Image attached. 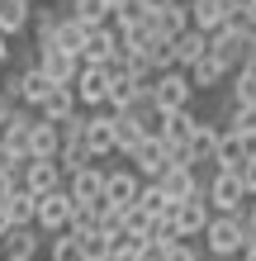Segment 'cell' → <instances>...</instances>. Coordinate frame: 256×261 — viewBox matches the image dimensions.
I'll list each match as a JSON object with an SVG mask.
<instances>
[{"label":"cell","instance_id":"cell-22","mask_svg":"<svg viewBox=\"0 0 256 261\" xmlns=\"http://www.w3.org/2000/svg\"><path fill=\"white\" fill-rule=\"evenodd\" d=\"M157 190L176 204V199H185V195H194V190H200V176H194L190 166H166V171L157 176Z\"/></svg>","mask_w":256,"mask_h":261},{"label":"cell","instance_id":"cell-2","mask_svg":"<svg viewBox=\"0 0 256 261\" xmlns=\"http://www.w3.org/2000/svg\"><path fill=\"white\" fill-rule=\"evenodd\" d=\"M247 242H251V228L242 223V214H209V223H204V252L209 256L233 261Z\"/></svg>","mask_w":256,"mask_h":261},{"label":"cell","instance_id":"cell-9","mask_svg":"<svg viewBox=\"0 0 256 261\" xmlns=\"http://www.w3.org/2000/svg\"><path fill=\"white\" fill-rule=\"evenodd\" d=\"M166 166H171V147L161 143V138H143V143L128 152V171L138 180H157Z\"/></svg>","mask_w":256,"mask_h":261},{"label":"cell","instance_id":"cell-24","mask_svg":"<svg viewBox=\"0 0 256 261\" xmlns=\"http://www.w3.org/2000/svg\"><path fill=\"white\" fill-rule=\"evenodd\" d=\"M34 114L43 119V124H62V119H71V114H76V95H71V86H52L48 100H43Z\"/></svg>","mask_w":256,"mask_h":261},{"label":"cell","instance_id":"cell-40","mask_svg":"<svg viewBox=\"0 0 256 261\" xmlns=\"http://www.w3.org/2000/svg\"><path fill=\"white\" fill-rule=\"evenodd\" d=\"M19 166H24V162H14V157H10V152H5V147H0V176H14V171H19Z\"/></svg>","mask_w":256,"mask_h":261},{"label":"cell","instance_id":"cell-45","mask_svg":"<svg viewBox=\"0 0 256 261\" xmlns=\"http://www.w3.org/2000/svg\"><path fill=\"white\" fill-rule=\"evenodd\" d=\"M10 228H14V223H10V214H5V204H0V238H5Z\"/></svg>","mask_w":256,"mask_h":261},{"label":"cell","instance_id":"cell-4","mask_svg":"<svg viewBox=\"0 0 256 261\" xmlns=\"http://www.w3.org/2000/svg\"><path fill=\"white\" fill-rule=\"evenodd\" d=\"M62 190H67V199H71V209H76V214H95L104 204V171L90 162V166H81L76 176L62 180Z\"/></svg>","mask_w":256,"mask_h":261},{"label":"cell","instance_id":"cell-35","mask_svg":"<svg viewBox=\"0 0 256 261\" xmlns=\"http://www.w3.org/2000/svg\"><path fill=\"white\" fill-rule=\"evenodd\" d=\"M48 261H81L76 238H71V233H52L48 238Z\"/></svg>","mask_w":256,"mask_h":261},{"label":"cell","instance_id":"cell-30","mask_svg":"<svg viewBox=\"0 0 256 261\" xmlns=\"http://www.w3.org/2000/svg\"><path fill=\"white\" fill-rule=\"evenodd\" d=\"M29 0H0V34L5 38H19L24 29H29Z\"/></svg>","mask_w":256,"mask_h":261},{"label":"cell","instance_id":"cell-8","mask_svg":"<svg viewBox=\"0 0 256 261\" xmlns=\"http://www.w3.org/2000/svg\"><path fill=\"white\" fill-rule=\"evenodd\" d=\"M71 95H76V110H104V100H109V71L81 62L76 76H71Z\"/></svg>","mask_w":256,"mask_h":261},{"label":"cell","instance_id":"cell-25","mask_svg":"<svg viewBox=\"0 0 256 261\" xmlns=\"http://www.w3.org/2000/svg\"><path fill=\"white\" fill-rule=\"evenodd\" d=\"M48 38H52V48H57V53H71V57L81 62V43H86V29H81L76 19H71V14H57V24L48 29Z\"/></svg>","mask_w":256,"mask_h":261},{"label":"cell","instance_id":"cell-12","mask_svg":"<svg viewBox=\"0 0 256 261\" xmlns=\"http://www.w3.org/2000/svg\"><path fill=\"white\" fill-rule=\"evenodd\" d=\"M43 256V233L38 228H10L0 238V261H38Z\"/></svg>","mask_w":256,"mask_h":261},{"label":"cell","instance_id":"cell-38","mask_svg":"<svg viewBox=\"0 0 256 261\" xmlns=\"http://www.w3.org/2000/svg\"><path fill=\"white\" fill-rule=\"evenodd\" d=\"M242 223L251 228V238H256V195H247V204H242Z\"/></svg>","mask_w":256,"mask_h":261},{"label":"cell","instance_id":"cell-41","mask_svg":"<svg viewBox=\"0 0 256 261\" xmlns=\"http://www.w3.org/2000/svg\"><path fill=\"white\" fill-rule=\"evenodd\" d=\"M14 186H19V171H14V176H0V204L10 199V190H14Z\"/></svg>","mask_w":256,"mask_h":261},{"label":"cell","instance_id":"cell-42","mask_svg":"<svg viewBox=\"0 0 256 261\" xmlns=\"http://www.w3.org/2000/svg\"><path fill=\"white\" fill-rule=\"evenodd\" d=\"M10 57H14V48H10V38H5V34H0V71H5V67H10Z\"/></svg>","mask_w":256,"mask_h":261},{"label":"cell","instance_id":"cell-26","mask_svg":"<svg viewBox=\"0 0 256 261\" xmlns=\"http://www.w3.org/2000/svg\"><path fill=\"white\" fill-rule=\"evenodd\" d=\"M251 157V143H242V138H233V133H218V147H214V166L218 171H242V162Z\"/></svg>","mask_w":256,"mask_h":261},{"label":"cell","instance_id":"cell-10","mask_svg":"<svg viewBox=\"0 0 256 261\" xmlns=\"http://www.w3.org/2000/svg\"><path fill=\"white\" fill-rule=\"evenodd\" d=\"M43 76H48V81L52 86H71V76H76V57H71V53H57L52 48V38H48V29H43V34H38V62H34Z\"/></svg>","mask_w":256,"mask_h":261},{"label":"cell","instance_id":"cell-36","mask_svg":"<svg viewBox=\"0 0 256 261\" xmlns=\"http://www.w3.org/2000/svg\"><path fill=\"white\" fill-rule=\"evenodd\" d=\"M161 261H200V252H194V242H185V238H176L171 247H166V256Z\"/></svg>","mask_w":256,"mask_h":261},{"label":"cell","instance_id":"cell-39","mask_svg":"<svg viewBox=\"0 0 256 261\" xmlns=\"http://www.w3.org/2000/svg\"><path fill=\"white\" fill-rule=\"evenodd\" d=\"M237 19L256 29V0H242V5H237Z\"/></svg>","mask_w":256,"mask_h":261},{"label":"cell","instance_id":"cell-17","mask_svg":"<svg viewBox=\"0 0 256 261\" xmlns=\"http://www.w3.org/2000/svg\"><path fill=\"white\" fill-rule=\"evenodd\" d=\"M143 190V180L128 171V166H119V171H104V204H114V209H128L133 199H138Z\"/></svg>","mask_w":256,"mask_h":261},{"label":"cell","instance_id":"cell-3","mask_svg":"<svg viewBox=\"0 0 256 261\" xmlns=\"http://www.w3.org/2000/svg\"><path fill=\"white\" fill-rule=\"evenodd\" d=\"M190 100H194V90L185 81V71H157V76H147V105H152L157 114H171V110H190Z\"/></svg>","mask_w":256,"mask_h":261},{"label":"cell","instance_id":"cell-7","mask_svg":"<svg viewBox=\"0 0 256 261\" xmlns=\"http://www.w3.org/2000/svg\"><path fill=\"white\" fill-rule=\"evenodd\" d=\"M166 223H171V233L176 238H200L204 233V223H209V204H204V186L185 195V199H176L171 214H166Z\"/></svg>","mask_w":256,"mask_h":261},{"label":"cell","instance_id":"cell-44","mask_svg":"<svg viewBox=\"0 0 256 261\" xmlns=\"http://www.w3.org/2000/svg\"><path fill=\"white\" fill-rule=\"evenodd\" d=\"M237 256H242V261H256V238H251V242H247V247L237 252Z\"/></svg>","mask_w":256,"mask_h":261},{"label":"cell","instance_id":"cell-15","mask_svg":"<svg viewBox=\"0 0 256 261\" xmlns=\"http://www.w3.org/2000/svg\"><path fill=\"white\" fill-rule=\"evenodd\" d=\"M204 53H209V34H200V29H185V34H176V38L166 43V57H171V67H176V71L194 67Z\"/></svg>","mask_w":256,"mask_h":261},{"label":"cell","instance_id":"cell-13","mask_svg":"<svg viewBox=\"0 0 256 261\" xmlns=\"http://www.w3.org/2000/svg\"><path fill=\"white\" fill-rule=\"evenodd\" d=\"M81 147L90 152V162L114 157V138H109V110L104 114H86L81 119Z\"/></svg>","mask_w":256,"mask_h":261},{"label":"cell","instance_id":"cell-6","mask_svg":"<svg viewBox=\"0 0 256 261\" xmlns=\"http://www.w3.org/2000/svg\"><path fill=\"white\" fill-rule=\"evenodd\" d=\"M71 214H76V209H71V199H67V190L62 186H57V190H48V195H38V204H34V228H38V233H67V228H71Z\"/></svg>","mask_w":256,"mask_h":261},{"label":"cell","instance_id":"cell-23","mask_svg":"<svg viewBox=\"0 0 256 261\" xmlns=\"http://www.w3.org/2000/svg\"><path fill=\"white\" fill-rule=\"evenodd\" d=\"M185 81H190V90H218L223 81H228V67L218 62V57H200L194 67H185Z\"/></svg>","mask_w":256,"mask_h":261},{"label":"cell","instance_id":"cell-14","mask_svg":"<svg viewBox=\"0 0 256 261\" xmlns=\"http://www.w3.org/2000/svg\"><path fill=\"white\" fill-rule=\"evenodd\" d=\"M109 57H119V34H114L109 24H95V29H86L81 62H86V67H104Z\"/></svg>","mask_w":256,"mask_h":261},{"label":"cell","instance_id":"cell-28","mask_svg":"<svg viewBox=\"0 0 256 261\" xmlns=\"http://www.w3.org/2000/svg\"><path fill=\"white\" fill-rule=\"evenodd\" d=\"M223 133H233V138H242V143H251L256 147V100L251 105H228L223 110Z\"/></svg>","mask_w":256,"mask_h":261},{"label":"cell","instance_id":"cell-37","mask_svg":"<svg viewBox=\"0 0 256 261\" xmlns=\"http://www.w3.org/2000/svg\"><path fill=\"white\" fill-rule=\"evenodd\" d=\"M237 180H242V190L256 195V147H251V157L242 162V171H237Z\"/></svg>","mask_w":256,"mask_h":261},{"label":"cell","instance_id":"cell-49","mask_svg":"<svg viewBox=\"0 0 256 261\" xmlns=\"http://www.w3.org/2000/svg\"><path fill=\"white\" fill-rule=\"evenodd\" d=\"M38 261H43V256H38Z\"/></svg>","mask_w":256,"mask_h":261},{"label":"cell","instance_id":"cell-21","mask_svg":"<svg viewBox=\"0 0 256 261\" xmlns=\"http://www.w3.org/2000/svg\"><path fill=\"white\" fill-rule=\"evenodd\" d=\"M109 138H114V152H124V157H128L147 133H143V124H138L128 110H109Z\"/></svg>","mask_w":256,"mask_h":261},{"label":"cell","instance_id":"cell-1","mask_svg":"<svg viewBox=\"0 0 256 261\" xmlns=\"http://www.w3.org/2000/svg\"><path fill=\"white\" fill-rule=\"evenodd\" d=\"M251 53H256V29H251V24H242L237 14H233L223 29H214V34H209V57H218V62L228 67V76L242 67Z\"/></svg>","mask_w":256,"mask_h":261},{"label":"cell","instance_id":"cell-47","mask_svg":"<svg viewBox=\"0 0 256 261\" xmlns=\"http://www.w3.org/2000/svg\"><path fill=\"white\" fill-rule=\"evenodd\" d=\"M29 5H38V0H29Z\"/></svg>","mask_w":256,"mask_h":261},{"label":"cell","instance_id":"cell-27","mask_svg":"<svg viewBox=\"0 0 256 261\" xmlns=\"http://www.w3.org/2000/svg\"><path fill=\"white\" fill-rule=\"evenodd\" d=\"M48 90H52L48 76H43L38 67H24V71H19V86H14V100L29 105V110H38V105L48 100Z\"/></svg>","mask_w":256,"mask_h":261},{"label":"cell","instance_id":"cell-32","mask_svg":"<svg viewBox=\"0 0 256 261\" xmlns=\"http://www.w3.org/2000/svg\"><path fill=\"white\" fill-rule=\"evenodd\" d=\"M133 204H138V209H143V214H147L152 223H157V219H166V214H171V199H166V195L157 190V180H143V190H138V199H133Z\"/></svg>","mask_w":256,"mask_h":261},{"label":"cell","instance_id":"cell-5","mask_svg":"<svg viewBox=\"0 0 256 261\" xmlns=\"http://www.w3.org/2000/svg\"><path fill=\"white\" fill-rule=\"evenodd\" d=\"M204 204H209V214H242L247 190H242V180L233 171H214L209 186H204Z\"/></svg>","mask_w":256,"mask_h":261},{"label":"cell","instance_id":"cell-11","mask_svg":"<svg viewBox=\"0 0 256 261\" xmlns=\"http://www.w3.org/2000/svg\"><path fill=\"white\" fill-rule=\"evenodd\" d=\"M185 14H190V29H200V34H214L233 19V0H185Z\"/></svg>","mask_w":256,"mask_h":261},{"label":"cell","instance_id":"cell-48","mask_svg":"<svg viewBox=\"0 0 256 261\" xmlns=\"http://www.w3.org/2000/svg\"><path fill=\"white\" fill-rule=\"evenodd\" d=\"M180 5H185V0H180Z\"/></svg>","mask_w":256,"mask_h":261},{"label":"cell","instance_id":"cell-20","mask_svg":"<svg viewBox=\"0 0 256 261\" xmlns=\"http://www.w3.org/2000/svg\"><path fill=\"white\" fill-rule=\"evenodd\" d=\"M194 124H200V114H194V110H171V114H161L157 138H161L166 147H185L190 133H194Z\"/></svg>","mask_w":256,"mask_h":261},{"label":"cell","instance_id":"cell-33","mask_svg":"<svg viewBox=\"0 0 256 261\" xmlns=\"http://www.w3.org/2000/svg\"><path fill=\"white\" fill-rule=\"evenodd\" d=\"M67 14H71V19H76L81 29L109 24V10H104V0H67Z\"/></svg>","mask_w":256,"mask_h":261},{"label":"cell","instance_id":"cell-19","mask_svg":"<svg viewBox=\"0 0 256 261\" xmlns=\"http://www.w3.org/2000/svg\"><path fill=\"white\" fill-rule=\"evenodd\" d=\"M29 128H34V114H24V110H14L10 124L0 128V147H5L14 162H29Z\"/></svg>","mask_w":256,"mask_h":261},{"label":"cell","instance_id":"cell-29","mask_svg":"<svg viewBox=\"0 0 256 261\" xmlns=\"http://www.w3.org/2000/svg\"><path fill=\"white\" fill-rule=\"evenodd\" d=\"M57 157V124H43L34 114V128H29V162H52Z\"/></svg>","mask_w":256,"mask_h":261},{"label":"cell","instance_id":"cell-34","mask_svg":"<svg viewBox=\"0 0 256 261\" xmlns=\"http://www.w3.org/2000/svg\"><path fill=\"white\" fill-rule=\"evenodd\" d=\"M251 100H256V71L237 67L233 81H228V105H251Z\"/></svg>","mask_w":256,"mask_h":261},{"label":"cell","instance_id":"cell-31","mask_svg":"<svg viewBox=\"0 0 256 261\" xmlns=\"http://www.w3.org/2000/svg\"><path fill=\"white\" fill-rule=\"evenodd\" d=\"M34 204H38V195H29V190L14 186V190H10V199H5L10 223H14V228H34Z\"/></svg>","mask_w":256,"mask_h":261},{"label":"cell","instance_id":"cell-18","mask_svg":"<svg viewBox=\"0 0 256 261\" xmlns=\"http://www.w3.org/2000/svg\"><path fill=\"white\" fill-rule=\"evenodd\" d=\"M62 186V171H57V162H24L19 166V190L29 195H48Z\"/></svg>","mask_w":256,"mask_h":261},{"label":"cell","instance_id":"cell-16","mask_svg":"<svg viewBox=\"0 0 256 261\" xmlns=\"http://www.w3.org/2000/svg\"><path fill=\"white\" fill-rule=\"evenodd\" d=\"M147 29H152L161 43H171L176 34H185V29H190V14H185V5H180V0H166L161 10L147 14Z\"/></svg>","mask_w":256,"mask_h":261},{"label":"cell","instance_id":"cell-46","mask_svg":"<svg viewBox=\"0 0 256 261\" xmlns=\"http://www.w3.org/2000/svg\"><path fill=\"white\" fill-rule=\"evenodd\" d=\"M200 261H223V256H200Z\"/></svg>","mask_w":256,"mask_h":261},{"label":"cell","instance_id":"cell-43","mask_svg":"<svg viewBox=\"0 0 256 261\" xmlns=\"http://www.w3.org/2000/svg\"><path fill=\"white\" fill-rule=\"evenodd\" d=\"M10 114H14V100H5V95H0V128L10 124Z\"/></svg>","mask_w":256,"mask_h":261}]
</instances>
